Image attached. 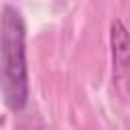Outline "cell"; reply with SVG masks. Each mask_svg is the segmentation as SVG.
I'll return each mask as SVG.
<instances>
[{
    "label": "cell",
    "instance_id": "1",
    "mask_svg": "<svg viewBox=\"0 0 130 130\" xmlns=\"http://www.w3.org/2000/svg\"><path fill=\"white\" fill-rule=\"evenodd\" d=\"M0 77L4 104L20 112L28 102L26 28L20 10L12 4H2L0 12Z\"/></svg>",
    "mask_w": 130,
    "mask_h": 130
},
{
    "label": "cell",
    "instance_id": "2",
    "mask_svg": "<svg viewBox=\"0 0 130 130\" xmlns=\"http://www.w3.org/2000/svg\"><path fill=\"white\" fill-rule=\"evenodd\" d=\"M110 49H112V81L116 91L126 98L130 93V30L122 18L110 22Z\"/></svg>",
    "mask_w": 130,
    "mask_h": 130
}]
</instances>
